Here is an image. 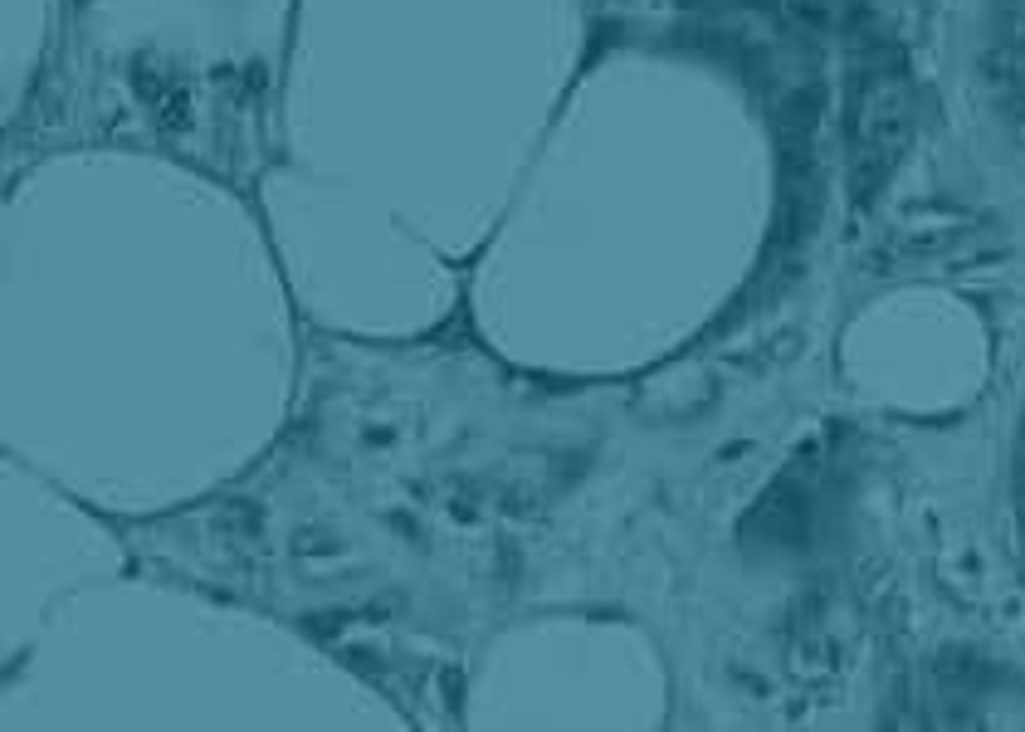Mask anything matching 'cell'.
<instances>
[{
    "label": "cell",
    "instance_id": "1",
    "mask_svg": "<svg viewBox=\"0 0 1025 732\" xmlns=\"http://www.w3.org/2000/svg\"><path fill=\"white\" fill-rule=\"evenodd\" d=\"M908 138V83L904 55L884 39H870L855 73L850 103V146H855V191L870 196L888 176L898 146Z\"/></svg>",
    "mask_w": 1025,
    "mask_h": 732
}]
</instances>
